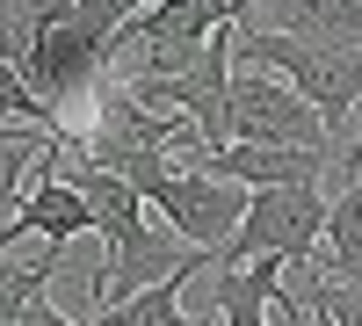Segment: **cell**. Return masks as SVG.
Returning <instances> with one entry per match:
<instances>
[{
	"label": "cell",
	"instance_id": "cell-1",
	"mask_svg": "<svg viewBox=\"0 0 362 326\" xmlns=\"http://www.w3.org/2000/svg\"><path fill=\"white\" fill-rule=\"evenodd\" d=\"M232 58L276 73L290 95L326 124V138H334V153H341V138L362 116V58L355 51H312V44H290V37H276V29L247 22V29H232Z\"/></svg>",
	"mask_w": 362,
	"mask_h": 326
},
{
	"label": "cell",
	"instance_id": "cell-2",
	"mask_svg": "<svg viewBox=\"0 0 362 326\" xmlns=\"http://www.w3.org/2000/svg\"><path fill=\"white\" fill-rule=\"evenodd\" d=\"M326 196L319 182L297 189H247V218L232 225V240L218 247L210 269H239V261H283V269H312L319 232H326Z\"/></svg>",
	"mask_w": 362,
	"mask_h": 326
},
{
	"label": "cell",
	"instance_id": "cell-3",
	"mask_svg": "<svg viewBox=\"0 0 362 326\" xmlns=\"http://www.w3.org/2000/svg\"><path fill=\"white\" fill-rule=\"evenodd\" d=\"M225 145H276V153L334 160V138H326L319 116L297 102L276 73L239 66V58H232V80H225Z\"/></svg>",
	"mask_w": 362,
	"mask_h": 326
},
{
	"label": "cell",
	"instance_id": "cell-4",
	"mask_svg": "<svg viewBox=\"0 0 362 326\" xmlns=\"http://www.w3.org/2000/svg\"><path fill=\"white\" fill-rule=\"evenodd\" d=\"M225 80H232V29H218L203 51H196V66L189 73H174V80H116L138 109H160V116H181L210 153L225 145Z\"/></svg>",
	"mask_w": 362,
	"mask_h": 326
},
{
	"label": "cell",
	"instance_id": "cell-5",
	"mask_svg": "<svg viewBox=\"0 0 362 326\" xmlns=\"http://www.w3.org/2000/svg\"><path fill=\"white\" fill-rule=\"evenodd\" d=\"M145 203L167 218V232L189 254H210V261H218V247L232 240V225L247 218V189L239 182H210V174H189V167H174Z\"/></svg>",
	"mask_w": 362,
	"mask_h": 326
},
{
	"label": "cell",
	"instance_id": "cell-6",
	"mask_svg": "<svg viewBox=\"0 0 362 326\" xmlns=\"http://www.w3.org/2000/svg\"><path fill=\"white\" fill-rule=\"evenodd\" d=\"M189 174L239 182V189H297V182H326L334 160H319V153H276V145H218V153H203Z\"/></svg>",
	"mask_w": 362,
	"mask_h": 326
},
{
	"label": "cell",
	"instance_id": "cell-7",
	"mask_svg": "<svg viewBox=\"0 0 362 326\" xmlns=\"http://www.w3.org/2000/svg\"><path fill=\"white\" fill-rule=\"evenodd\" d=\"M276 37L312 44V51H355L362 58V0H261Z\"/></svg>",
	"mask_w": 362,
	"mask_h": 326
},
{
	"label": "cell",
	"instance_id": "cell-8",
	"mask_svg": "<svg viewBox=\"0 0 362 326\" xmlns=\"http://www.w3.org/2000/svg\"><path fill=\"white\" fill-rule=\"evenodd\" d=\"M312 269H319V283L362 290V182H348L334 203H326V232H319Z\"/></svg>",
	"mask_w": 362,
	"mask_h": 326
},
{
	"label": "cell",
	"instance_id": "cell-9",
	"mask_svg": "<svg viewBox=\"0 0 362 326\" xmlns=\"http://www.w3.org/2000/svg\"><path fill=\"white\" fill-rule=\"evenodd\" d=\"M196 276H203V269H181V276L138 290V298H124V305H102L87 326H218V319H189V312H181V290H189Z\"/></svg>",
	"mask_w": 362,
	"mask_h": 326
},
{
	"label": "cell",
	"instance_id": "cell-10",
	"mask_svg": "<svg viewBox=\"0 0 362 326\" xmlns=\"http://www.w3.org/2000/svg\"><path fill=\"white\" fill-rule=\"evenodd\" d=\"M58 269H66V254H58V247H37V254H8V261H0V326H15L22 305H37L44 290L58 283Z\"/></svg>",
	"mask_w": 362,
	"mask_h": 326
},
{
	"label": "cell",
	"instance_id": "cell-11",
	"mask_svg": "<svg viewBox=\"0 0 362 326\" xmlns=\"http://www.w3.org/2000/svg\"><path fill=\"white\" fill-rule=\"evenodd\" d=\"M66 8H73V0H0V58L22 66L29 44H37V29H51Z\"/></svg>",
	"mask_w": 362,
	"mask_h": 326
},
{
	"label": "cell",
	"instance_id": "cell-12",
	"mask_svg": "<svg viewBox=\"0 0 362 326\" xmlns=\"http://www.w3.org/2000/svg\"><path fill=\"white\" fill-rule=\"evenodd\" d=\"M305 298H312L326 319H334V326H362V290H341V283H319V276H312Z\"/></svg>",
	"mask_w": 362,
	"mask_h": 326
},
{
	"label": "cell",
	"instance_id": "cell-13",
	"mask_svg": "<svg viewBox=\"0 0 362 326\" xmlns=\"http://www.w3.org/2000/svg\"><path fill=\"white\" fill-rule=\"evenodd\" d=\"M334 174H341V189H348V182H362V116H355V131H348V145L334 153Z\"/></svg>",
	"mask_w": 362,
	"mask_h": 326
},
{
	"label": "cell",
	"instance_id": "cell-14",
	"mask_svg": "<svg viewBox=\"0 0 362 326\" xmlns=\"http://www.w3.org/2000/svg\"><path fill=\"white\" fill-rule=\"evenodd\" d=\"M254 8H261V0H210V22H218V29H247Z\"/></svg>",
	"mask_w": 362,
	"mask_h": 326
},
{
	"label": "cell",
	"instance_id": "cell-15",
	"mask_svg": "<svg viewBox=\"0 0 362 326\" xmlns=\"http://www.w3.org/2000/svg\"><path fill=\"white\" fill-rule=\"evenodd\" d=\"M15 326H73L66 312H58V298H37V305H22V319Z\"/></svg>",
	"mask_w": 362,
	"mask_h": 326
},
{
	"label": "cell",
	"instance_id": "cell-16",
	"mask_svg": "<svg viewBox=\"0 0 362 326\" xmlns=\"http://www.w3.org/2000/svg\"><path fill=\"white\" fill-rule=\"evenodd\" d=\"M95 8H102V15H109V22H116V29H124V22H131V15H138V8H153V0H95Z\"/></svg>",
	"mask_w": 362,
	"mask_h": 326
},
{
	"label": "cell",
	"instance_id": "cell-17",
	"mask_svg": "<svg viewBox=\"0 0 362 326\" xmlns=\"http://www.w3.org/2000/svg\"><path fill=\"white\" fill-rule=\"evenodd\" d=\"M218 326H268V319H218Z\"/></svg>",
	"mask_w": 362,
	"mask_h": 326
},
{
	"label": "cell",
	"instance_id": "cell-18",
	"mask_svg": "<svg viewBox=\"0 0 362 326\" xmlns=\"http://www.w3.org/2000/svg\"><path fill=\"white\" fill-rule=\"evenodd\" d=\"M312 319H319V326H334V319H326V312H319V305H312Z\"/></svg>",
	"mask_w": 362,
	"mask_h": 326
}]
</instances>
